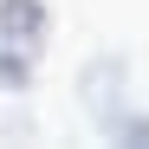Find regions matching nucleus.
Wrapping results in <instances>:
<instances>
[{"mask_svg":"<svg viewBox=\"0 0 149 149\" xmlns=\"http://www.w3.org/2000/svg\"><path fill=\"white\" fill-rule=\"evenodd\" d=\"M117 84H123V65H117V58H91V65H84V104H91V117L104 123V130L123 117V110H117Z\"/></svg>","mask_w":149,"mask_h":149,"instance_id":"f257e3e1","label":"nucleus"},{"mask_svg":"<svg viewBox=\"0 0 149 149\" xmlns=\"http://www.w3.org/2000/svg\"><path fill=\"white\" fill-rule=\"evenodd\" d=\"M0 39L19 45V52H33L45 39V0H0Z\"/></svg>","mask_w":149,"mask_h":149,"instance_id":"f03ea898","label":"nucleus"},{"mask_svg":"<svg viewBox=\"0 0 149 149\" xmlns=\"http://www.w3.org/2000/svg\"><path fill=\"white\" fill-rule=\"evenodd\" d=\"M26 78H33V65L19 58V52H7V45H0V91H26Z\"/></svg>","mask_w":149,"mask_h":149,"instance_id":"7ed1b4c3","label":"nucleus"},{"mask_svg":"<svg viewBox=\"0 0 149 149\" xmlns=\"http://www.w3.org/2000/svg\"><path fill=\"white\" fill-rule=\"evenodd\" d=\"M110 136H123V143H143V149H149V117H117V123H110Z\"/></svg>","mask_w":149,"mask_h":149,"instance_id":"20e7f679","label":"nucleus"}]
</instances>
